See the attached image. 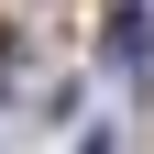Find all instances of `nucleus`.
I'll return each instance as SVG.
<instances>
[{"instance_id": "f257e3e1", "label": "nucleus", "mask_w": 154, "mask_h": 154, "mask_svg": "<svg viewBox=\"0 0 154 154\" xmlns=\"http://www.w3.org/2000/svg\"><path fill=\"white\" fill-rule=\"evenodd\" d=\"M99 66L121 77L132 99H143V66H154V11H143V0H121V11L99 22Z\"/></svg>"}]
</instances>
